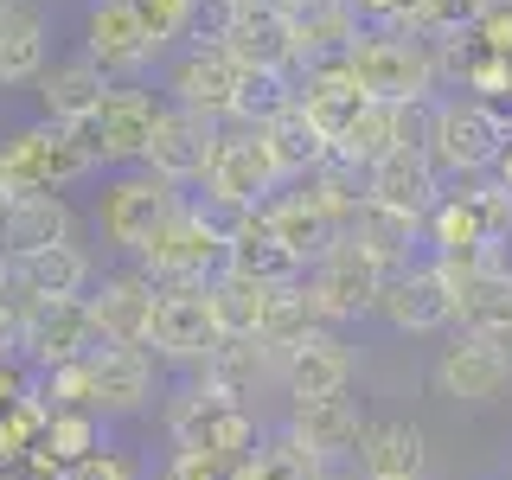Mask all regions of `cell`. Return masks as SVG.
Listing matches in <instances>:
<instances>
[{
	"instance_id": "obj_5",
	"label": "cell",
	"mask_w": 512,
	"mask_h": 480,
	"mask_svg": "<svg viewBox=\"0 0 512 480\" xmlns=\"http://www.w3.org/2000/svg\"><path fill=\"white\" fill-rule=\"evenodd\" d=\"M180 205H186L180 186H167V180H160V173H148V167H128V173H116V180L96 192V231H103L109 250L135 256V250L160 231V224L180 212Z\"/></svg>"
},
{
	"instance_id": "obj_26",
	"label": "cell",
	"mask_w": 512,
	"mask_h": 480,
	"mask_svg": "<svg viewBox=\"0 0 512 480\" xmlns=\"http://www.w3.org/2000/svg\"><path fill=\"white\" fill-rule=\"evenodd\" d=\"M442 269L455 282V327L512 346V269H468V263H442Z\"/></svg>"
},
{
	"instance_id": "obj_3",
	"label": "cell",
	"mask_w": 512,
	"mask_h": 480,
	"mask_svg": "<svg viewBox=\"0 0 512 480\" xmlns=\"http://www.w3.org/2000/svg\"><path fill=\"white\" fill-rule=\"evenodd\" d=\"M512 148V116L480 96H436L429 116V160L442 173H493Z\"/></svg>"
},
{
	"instance_id": "obj_41",
	"label": "cell",
	"mask_w": 512,
	"mask_h": 480,
	"mask_svg": "<svg viewBox=\"0 0 512 480\" xmlns=\"http://www.w3.org/2000/svg\"><path fill=\"white\" fill-rule=\"evenodd\" d=\"M64 480H154V461L141 455V448H128V442H103L90 461L64 468Z\"/></svg>"
},
{
	"instance_id": "obj_29",
	"label": "cell",
	"mask_w": 512,
	"mask_h": 480,
	"mask_svg": "<svg viewBox=\"0 0 512 480\" xmlns=\"http://www.w3.org/2000/svg\"><path fill=\"white\" fill-rule=\"evenodd\" d=\"M192 384H205V391H218V397H231V404L250 410V397L263 391V384H282V359L263 340H224L212 359L192 372Z\"/></svg>"
},
{
	"instance_id": "obj_31",
	"label": "cell",
	"mask_w": 512,
	"mask_h": 480,
	"mask_svg": "<svg viewBox=\"0 0 512 480\" xmlns=\"http://www.w3.org/2000/svg\"><path fill=\"white\" fill-rule=\"evenodd\" d=\"M39 71H45V7L13 0V7H0V90L39 84Z\"/></svg>"
},
{
	"instance_id": "obj_37",
	"label": "cell",
	"mask_w": 512,
	"mask_h": 480,
	"mask_svg": "<svg viewBox=\"0 0 512 480\" xmlns=\"http://www.w3.org/2000/svg\"><path fill=\"white\" fill-rule=\"evenodd\" d=\"M391 148H404V135H397V109H391V103H365L359 122H352L346 135L333 141V160H346V167L372 173Z\"/></svg>"
},
{
	"instance_id": "obj_16",
	"label": "cell",
	"mask_w": 512,
	"mask_h": 480,
	"mask_svg": "<svg viewBox=\"0 0 512 480\" xmlns=\"http://www.w3.org/2000/svg\"><path fill=\"white\" fill-rule=\"evenodd\" d=\"M212 141H218V122L192 116V109L160 103V116H154V141H148V154H141V167L160 173L167 186H180V192H186V186H199V180H205Z\"/></svg>"
},
{
	"instance_id": "obj_13",
	"label": "cell",
	"mask_w": 512,
	"mask_h": 480,
	"mask_svg": "<svg viewBox=\"0 0 512 480\" xmlns=\"http://www.w3.org/2000/svg\"><path fill=\"white\" fill-rule=\"evenodd\" d=\"M84 58L109 77V84H135V77L160 58V45H154V32L135 20L128 0H96L90 20H84Z\"/></svg>"
},
{
	"instance_id": "obj_35",
	"label": "cell",
	"mask_w": 512,
	"mask_h": 480,
	"mask_svg": "<svg viewBox=\"0 0 512 480\" xmlns=\"http://www.w3.org/2000/svg\"><path fill=\"white\" fill-rule=\"evenodd\" d=\"M224 269H237V276H250V282H263V288H282V282H301V263L288 256V244L276 231H269L263 218L250 224L244 237L231 244V256H224Z\"/></svg>"
},
{
	"instance_id": "obj_53",
	"label": "cell",
	"mask_w": 512,
	"mask_h": 480,
	"mask_svg": "<svg viewBox=\"0 0 512 480\" xmlns=\"http://www.w3.org/2000/svg\"><path fill=\"white\" fill-rule=\"evenodd\" d=\"M320 480H359V474H346V468H327V474H320Z\"/></svg>"
},
{
	"instance_id": "obj_54",
	"label": "cell",
	"mask_w": 512,
	"mask_h": 480,
	"mask_svg": "<svg viewBox=\"0 0 512 480\" xmlns=\"http://www.w3.org/2000/svg\"><path fill=\"white\" fill-rule=\"evenodd\" d=\"M0 7H13V0H0Z\"/></svg>"
},
{
	"instance_id": "obj_25",
	"label": "cell",
	"mask_w": 512,
	"mask_h": 480,
	"mask_svg": "<svg viewBox=\"0 0 512 480\" xmlns=\"http://www.w3.org/2000/svg\"><path fill=\"white\" fill-rule=\"evenodd\" d=\"M256 218H263L269 231L282 237V244H288V256H295L301 269H308V263H320V256H327L333 244H340V218H333V212L314 199L308 186H295V192H276V199H269Z\"/></svg>"
},
{
	"instance_id": "obj_14",
	"label": "cell",
	"mask_w": 512,
	"mask_h": 480,
	"mask_svg": "<svg viewBox=\"0 0 512 480\" xmlns=\"http://www.w3.org/2000/svg\"><path fill=\"white\" fill-rule=\"evenodd\" d=\"M378 314L391 320L397 333H442V327H455V282H448V269L436 256H429V263H410V269H397V276H384Z\"/></svg>"
},
{
	"instance_id": "obj_23",
	"label": "cell",
	"mask_w": 512,
	"mask_h": 480,
	"mask_svg": "<svg viewBox=\"0 0 512 480\" xmlns=\"http://www.w3.org/2000/svg\"><path fill=\"white\" fill-rule=\"evenodd\" d=\"M359 480H423L429 468V436L410 416H372L359 436Z\"/></svg>"
},
{
	"instance_id": "obj_43",
	"label": "cell",
	"mask_w": 512,
	"mask_h": 480,
	"mask_svg": "<svg viewBox=\"0 0 512 480\" xmlns=\"http://www.w3.org/2000/svg\"><path fill=\"white\" fill-rule=\"evenodd\" d=\"M231 26H237V7H231V0H192L180 39H186V52H212V45L231 39Z\"/></svg>"
},
{
	"instance_id": "obj_22",
	"label": "cell",
	"mask_w": 512,
	"mask_h": 480,
	"mask_svg": "<svg viewBox=\"0 0 512 480\" xmlns=\"http://www.w3.org/2000/svg\"><path fill=\"white\" fill-rule=\"evenodd\" d=\"M96 282V263L84 244H52V250H32L13 256V301H84Z\"/></svg>"
},
{
	"instance_id": "obj_1",
	"label": "cell",
	"mask_w": 512,
	"mask_h": 480,
	"mask_svg": "<svg viewBox=\"0 0 512 480\" xmlns=\"http://www.w3.org/2000/svg\"><path fill=\"white\" fill-rule=\"evenodd\" d=\"M96 173V154L84 148L77 128H52V122H32V128H13L0 141V199L20 205V199H39V192H64L71 180Z\"/></svg>"
},
{
	"instance_id": "obj_40",
	"label": "cell",
	"mask_w": 512,
	"mask_h": 480,
	"mask_svg": "<svg viewBox=\"0 0 512 480\" xmlns=\"http://www.w3.org/2000/svg\"><path fill=\"white\" fill-rule=\"evenodd\" d=\"M480 20H487V7H480V0H423L416 39H423V45H448V39H468Z\"/></svg>"
},
{
	"instance_id": "obj_7",
	"label": "cell",
	"mask_w": 512,
	"mask_h": 480,
	"mask_svg": "<svg viewBox=\"0 0 512 480\" xmlns=\"http://www.w3.org/2000/svg\"><path fill=\"white\" fill-rule=\"evenodd\" d=\"M429 378H436L442 397H455V404H468V410H487V404H500V397L512 391V346L455 327L442 340L436 365H429Z\"/></svg>"
},
{
	"instance_id": "obj_6",
	"label": "cell",
	"mask_w": 512,
	"mask_h": 480,
	"mask_svg": "<svg viewBox=\"0 0 512 480\" xmlns=\"http://www.w3.org/2000/svg\"><path fill=\"white\" fill-rule=\"evenodd\" d=\"M224 256H231V250H224L218 237L180 205V212L160 224V231L128 256V263H135L154 288H205L212 276H224Z\"/></svg>"
},
{
	"instance_id": "obj_50",
	"label": "cell",
	"mask_w": 512,
	"mask_h": 480,
	"mask_svg": "<svg viewBox=\"0 0 512 480\" xmlns=\"http://www.w3.org/2000/svg\"><path fill=\"white\" fill-rule=\"evenodd\" d=\"M237 13H276V0H231Z\"/></svg>"
},
{
	"instance_id": "obj_17",
	"label": "cell",
	"mask_w": 512,
	"mask_h": 480,
	"mask_svg": "<svg viewBox=\"0 0 512 480\" xmlns=\"http://www.w3.org/2000/svg\"><path fill=\"white\" fill-rule=\"evenodd\" d=\"M90 410L103 416H141L154 410V352L148 346H103L90 359Z\"/></svg>"
},
{
	"instance_id": "obj_11",
	"label": "cell",
	"mask_w": 512,
	"mask_h": 480,
	"mask_svg": "<svg viewBox=\"0 0 512 480\" xmlns=\"http://www.w3.org/2000/svg\"><path fill=\"white\" fill-rule=\"evenodd\" d=\"M199 192H218V199H237V205H250V212H263L282 192V173H276V160H269L263 135H256V128H218Z\"/></svg>"
},
{
	"instance_id": "obj_19",
	"label": "cell",
	"mask_w": 512,
	"mask_h": 480,
	"mask_svg": "<svg viewBox=\"0 0 512 480\" xmlns=\"http://www.w3.org/2000/svg\"><path fill=\"white\" fill-rule=\"evenodd\" d=\"M365 423H372V410H365V397H308V404H288V429H295L301 442L314 448L327 468H340V461L359 455V436H365Z\"/></svg>"
},
{
	"instance_id": "obj_15",
	"label": "cell",
	"mask_w": 512,
	"mask_h": 480,
	"mask_svg": "<svg viewBox=\"0 0 512 480\" xmlns=\"http://www.w3.org/2000/svg\"><path fill=\"white\" fill-rule=\"evenodd\" d=\"M154 301H160V288L141 276L135 263H128V269H109V276L90 282L84 308H90L96 333H103L109 346H148V333H154Z\"/></svg>"
},
{
	"instance_id": "obj_55",
	"label": "cell",
	"mask_w": 512,
	"mask_h": 480,
	"mask_svg": "<svg viewBox=\"0 0 512 480\" xmlns=\"http://www.w3.org/2000/svg\"><path fill=\"white\" fill-rule=\"evenodd\" d=\"M0 212H7V199H0Z\"/></svg>"
},
{
	"instance_id": "obj_39",
	"label": "cell",
	"mask_w": 512,
	"mask_h": 480,
	"mask_svg": "<svg viewBox=\"0 0 512 480\" xmlns=\"http://www.w3.org/2000/svg\"><path fill=\"white\" fill-rule=\"evenodd\" d=\"M288 103H295V71H244L237 77V96H231V122L263 128V122H276Z\"/></svg>"
},
{
	"instance_id": "obj_18",
	"label": "cell",
	"mask_w": 512,
	"mask_h": 480,
	"mask_svg": "<svg viewBox=\"0 0 512 480\" xmlns=\"http://www.w3.org/2000/svg\"><path fill=\"white\" fill-rule=\"evenodd\" d=\"M237 77H244V64L224 52V45H212V52H180V64L167 71V103L192 109L205 122H231Z\"/></svg>"
},
{
	"instance_id": "obj_32",
	"label": "cell",
	"mask_w": 512,
	"mask_h": 480,
	"mask_svg": "<svg viewBox=\"0 0 512 480\" xmlns=\"http://www.w3.org/2000/svg\"><path fill=\"white\" fill-rule=\"evenodd\" d=\"M256 135H263V148H269V160H276V173H282V186H295V180H308L314 167H327L333 160V141L320 135V128L301 116L295 103L282 109L276 122H263L256 128Z\"/></svg>"
},
{
	"instance_id": "obj_51",
	"label": "cell",
	"mask_w": 512,
	"mask_h": 480,
	"mask_svg": "<svg viewBox=\"0 0 512 480\" xmlns=\"http://www.w3.org/2000/svg\"><path fill=\"white\" fill-rule=\"evenodd\" d=\"M0 295H13V256L0 250Z\"/></svg>"
},
{
	"instance_id": "obj_9",
	"label": "cell",
	"mask_w": 512,
	"mask_h": 480,
	"mask_svg": "<svg viewBox=\"0 0 512 480\" xmlns=\"http://www.w3.org/2000/svg\"><path fill=\"white\" fill-rule=\"evenodd\" d=\"M109 340L96 333L84 301H26V333H20V365L26 372H58V365L96 359Z\"/></svg>"
},
{
	"instance_id": "obj_12",
	"label": "cell",
	"mask_w": 512,
	"mask_h": 480,
	"mask_svg": "<svg viewBox=\"0 0 512 480\" xmlns=\"http://www.w3.org/2000/svg\"><path fill=\"white\" fill-rule=\"evenodd\" d=\"M224 346L218 320H212V301H205V288H160L154 301V333H148V352L167 365H186V372H199L205 359Z\"/></svg>"
},
{
	"instance_id": "obj_4",
	"label": "cell",
	"mask_w": 512,
	"mask_h": 480,
	"mask_svg": "<svg viewBox=\"0 0 512 480\" xmlns=\"http://www.w3.org/2000/svg\"><path fill=\"white\" fill-rule=\"evenodd\" d=\"M160 429H167L173 448H199V455H218V461H244L250 448H256V436H263L244 404L205 391V384L173 391L167 404H160Z\"/></svg>"
},
{
	"instance_id": "obj_28",
	"label": "cell",
	"mask_w": 512,
	"mask_h": 480,
	"mask_svg": "<svg viewBox=\"0 0 512 480\" xmlns=\"http://www.w3.org/2000/svg\"><path fill=\"white\" fill-rule=\"evenodd\" d=\"M103 90H109V77L96 71L84 52L58 58V64H45V71H39V109H45V122H52V128H84L96 109H103Z\"/></svg>"
},
{
	"instance_id": "obj_48",
	"label": "cell",
	"mask_w": 512,
	"mask_h": 480,
	"mask_svg": "<svg viewBox=\"0 0 512 480\" xmlns=\"http://www.w3.org/2000/svg\"><path fill=\"white\" fill-rule=\"evenodd\" d=\"M26 365L20 359H0V410H7V404H20V397H26Z\"/></svg>"
},
{
	"instance_id": "obj_20",
	"label": "cell",
	"mask_w": 512,
	"mask_h": 480,
	"mask_svg": "<svg viewBox=\"0 0 512 480\" xmlns=\"http://www.w3.org/2000/svg\"><path fill=\"white\" fill-rule=\"evenodd\" d=\"M365 199H378V205H391V212L423 224L442 205V167L429 160V148H391L365 173Z\"/></svg>"
},
{
	"instance_id": "obj_46",
	"label": "cell",
	"mask_w": 512,
	"mask_h": 480,
	"mask_svg": "<svg viewBox=\"0 0 512 480\" xmlns=\"http://www.w3.org/2000/svg\"><path fill=\"white\" fill-rule=\"evenodd\" d=\"M128 7H135V20L154 32V45H173V39H180V26H186L192 0H128Z\"/></svg>"
},
{
	"instance_id": "obj_2",
	"label": "cell",
	"mask_w": 512,
	"mask_h": 480,
	"mask_svg": "<svg viewBox=\"0 0 512 480\" xmlns=\"http://www.w3.org/2000/svg\"><path fill=\"white\" fill-rule=\"evenodd\" d=\"M352 84L365 90V103H429L436 96V64H429V45L416 32H359L346 52Z\"/></svg>"
},
{
	"instance_id": "obj_47",
	"label": "cell",
	"mask_w": 512,
	"mask_h": 480,
	"mask_svg": "<svg viewBox=\"0 0 512 480\" xmlns=\"http://www.w3.org/2000/svg\"><path fill=\"white\" fill-rule=\"evenodd\" d=\"M20 333H26V308L13 295H0V359H20Z\"/></svg>"
},
{
	"instance_id": "obj_45",
	"label": "cell",
	"mask_w": 512,
	"mask_h": 480,
	"mask_svg": "<svg viewBox=\"0 0 512 480\" xmlns=\"http://www.w3.org/2000/svg\"><path fill=\"white\" fill-rule=\"evenodd\" d=\"M231 461L218 455H199V448H167V455L154 461V480H224Z\"/></svg>"
},
{
	"instance_id": "obj_10",
	"label": "cell",
	"mask_w": 512,
	"mask_h": 480,
	"mask_svg": "<svg viewBox=\"0 0 512 480\" xmlns=\"http://www.w3.org/2000/svg\"><path fill=\"white\" fill-rule=\"evenodd\" d=\"M154 116H160L154 90L109 84L103 109H96L77 135H84V148L96 154V167H141V154H148V141H154Z\"/></svg>"
},
{
	"instance_id": "obj_27",
	"label": "cell",
	"mask_w": 512,
	"mask_h": 480,
	"mask_svg": "<svg viewBox=\"0 0 512 480\" xmlns=\"http://www.w3.org/2000/svg\"><path fill=\"white\" fill-rule=\"evenodd\" d=\"M346 244L352 250H365L372 263L384 269V276H397V269H410L416 263V244H423V224L404 218V212H391V205H378V199H359L346 212Z\"/></svg>"
},
{
	"instance_id": "obj_21",
	"label": "cell",
	"mask_w": 512,
	"mask_h": 480,
	"mask_svg": "<svg viewBox=\"0 0 512 480\" xmlns=\"http://www.w3.org/2000/svg\"><path fill=\"white\" fill-rule=\"evenodd\" d=\"M282 391H288V404L352 391V346L340 340V327H314L308 340L288 352L282 359Z\"/></svg>"
},
{
	"instance_id": "obj_52",
	"label": "cell",
	"mask_w": 512,
	"mask_h": 480,
	"mask_svg": "<svg viewBox=\"0 0 512 480\" xmlns=\"http://www.w3.org/2000/svg\"><path fill=\"white\" fill-rule=\"evenodd\" d=\"M480 7H487V13H512V0H480Z\"/></svg>"
},
{
	"instance_id": "obj_49",
	"label": "cell",
	"mask_w": 512,
	"mask_h": 480,
	"mask_svg": "<svg viewBox=\"0 0 512 480\" xmlns=\"http://www.w3.org/2000/svg\"><path fill=\"white\" fill-rule=\"evenodd\" d=\"M493 186H506V192H512V148L500 154V167H493Z\"/></svg>"
},
{
	"instance_id": "obj_33",
	"label": "cell",
	"mask_w": 512,
	"mask_h": 480,
	"mask_svg": "<svg viewBox=\"0 0 512 480\" xmlns=\"http://www.w3.org/2000/svg\"><path fill=\"white\" fill-rule=\"evenodd\" d=\"M224 52L244 71H295V32H288L282 13H237Z\"/></svg>"
},
{
	"instance_id": "obj_42",
	"label": "cell",
	"mask_w": 512,
	"mask_h": 480,
	"mask_svg": "<svg viewBox=\"0 0 512 480\" xmlns=\"http://www.w3.org/2000/svg\"><path fill=\"white\" fill-rule=\"evenodd\" d=\"M186 212L199 218V224L218 237L224 250H231L237 237H244L250 224H256V212H250V205H237V199H218V192H192V199H186Z\"/></svg>"
},
{
	"instance_id": "obj_34",
	"label": "cell",
	"mask_w": 512,
	"mask_h": 480,
	"mask_svg": "<svg viewBox=\"0 0 512 480\" xmlns=\"http://www.w3.org/2000/svg\"><path fill=\"white\" fill-rule=\"evenodd\" d=\"M205 301H212V320L224 340H256L263 333V308H269V288L237 276V269H224V276L205 282Z\"/></svg>"
},
{
	"instance_id": "obj_38",
	"label": "cell",
	"mask_w": 512,
	"mask_h": 480,
	"mask_svg": "<svg viewBox=\"0 0 512 480\" xmlns=\"http://www.w3.org/2000/svg\"><path fill=\"white\" fill-rule=\"evenodd\" d=\"M314 327H320V320H314V301H308V288H301V282H282V288H269L263 333H256V340H263L269 352H276V359H288V352H295L301 340H308Z\"/></svg>"
},
{
	"instance_id": "obj_8",
	"label": "cell",
	"mask_w": 512,
	"mask_h": 480,
	"mask_svg": "<svg viewBox=\"0 0 512 480\" xmlns=\"http://www.w3.org/2000/svg\"><path fill=\"white\" fill-rule=\"evenodd\" d=\"M301 288H308V301H314V320H320V327H346V320L378 314L384 269H378L365 250H352L346 237H340V244L320 256V263L301 269Z\"/></svg>"
},
{
	"instance_id": "obj_56",
	"label": "cell",
	"mask_w": 512,
	"mask_h": 480,
	"mask_svg": "<svg viewBox=\"0 0 512 480\" xmlns=\"http://www.w3.org/2000/svg\"><path fill=\"white\" fill-rule=\"evenodd\" d=\"M506 480H512V474H506Z\"/></svg>"
},
{
	"instance_id": "obj_30",
	"label": "cell",
	"mask_w": 512,
	"mask_h": 480,
	"mask_svg": "<svg viewBox=\"0 0 512 480\" xmlns=\"http://www.w3.org/2000/svg\"><path fill=\"white\" fill-rule=\"evenodd\" d=\"M52 244H77V212L58 192H39V199H20L0 212V250L7 256H32Z\"/></svg>"
},
{
	"instance_id": "obj_44",
	"label": "cell",
	"mask_w": 512,
	"mask_h": 480,
	"mask_svg": "<svg viewBox=\"0 0 512 480\" xmlns=\"http://www.w3.org/2000/svg\"><path fill=\"white\" fill-rule=\"evenodd\" d=\"M346 13L359 32H416L423 0H346Z\"/></svg>"
},
{
	"instance_id": "obj_24",
	"label": "cell",
	"mask_w": 512,
	"mask_h": 480,
	"mask_svg": "<svg viewBox=\"0 0 512 480\" xmlns=\"http://www.w3.org/2000/svg\"><path fill=\"white\" fill-rule=\"evenodd\" d=\"M295 109L308 116L327 141H340L352 122H359L365 109V90L352 84L346 58H327V64H308V71H295Z\"/></svg>"
},
{
	"instance_id": "obj_36",
	"label": "cell",
	"mask_w": 512,
	"mask_h": 480,
	"mask_svg": "<svg viewBox=\"0 0 512 480\" xmlns=\"http://www.w3.org/2000/svg\"><path fill=\"white\" fill-rule=\"evenodd\" d=\"M244 461H250V474H256V480H320V474H327V461H320V455H314V448L301 442L288 423L263 429Z\"/></svg>"
}]
</instances>
